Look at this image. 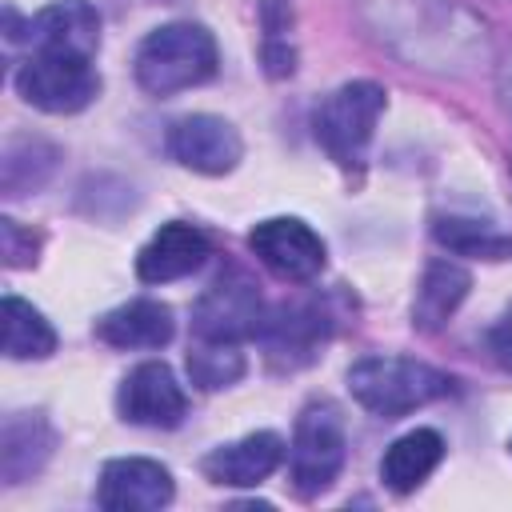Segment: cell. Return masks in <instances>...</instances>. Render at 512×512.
<instances>
[{"label": "cell", "instance_id": "1", "mask_svg": "<svg viewBox=\"0 0 512 512\" xmlns=\"http://www.w3.org/2000/svg\"><path fill=\"white\" fill-rule=\"evenodd\" d=\"M216 40L204 24H164L136 48V84L148 96H172L216 76Z\"/></svg>", "mask_w": 512, "mask_h": 512}, {"label": "cell", "instance_id": "2", "mask_svg": "<svg viewBox=\"0 0 512 512\" xmlns=\"http://www.w3.org/2000/svg\"><path fill=\"white\" fill-rule=\"evenodd\" d=\"M348 392L372 416L396 420L452 392V380L424 360L408 356H364L348 368Z\"/></svg>", "mask_w": 512, "mask_h": 512}, {"label": "cell", "instance_id": "3", "mask_svg": "<svg viewBox=\"0 0 512 512\" xmlns=\"http://www.w3.org/2000/svg\"><path fill=\"white\" fill-rule=\"evenodd\" d=\"M388 104V92L372 80H352L340 84L336 92H328L316 108H312V136L316 144L340 164V168H360L376 132V120Z\"/></svg>", "mask_w": 512, "mask_h": 512}, {"label": "cell", "instance_id": "4", "mask_svg": "<svg viewBox=\"0 0 512 512\" xmlns=\"http://www.w3.org/2000/svg\"><path fill=\"white\" fill-rule=\"evenodd\" d=\"M96 56L88 52H68V48H32V56L16 68V92L24 104L64 116L80 112L96 100L100 76H96Z\"/></svg>", "mask_w": 512, "mask_h": 512}, {"label": "cell", "instance_id": "5", "mask_svg": "<svg viewBox=\"0 0 512 512\" xmlns=\"http://www.w3.org/2000/svg\"><path fill=\"white\" fill-rule=\"evenodd\" d=\"M344 424L328 404H308L296 420L292 444H288V480L296 496H320L332 488V480L344 468Z\"/></svg>", "mask_w": 512, "mask_h": 512}, {"label": "cell", "instance_id": "6", "mask_svg": "<svg viewBox=\"0 0 512 512\" xmlns=\"http://www.w3.org/2000/svg\"><path fill=\"white\" fill-rule=\"evenodd\" d=\"M264 316L268 312H264L256 284L240 268H228L192 304V332L200 340H236L240 344L244 336L260 332Z\"/></svg>", "mask_w": 512, "mask_h": 512}, {"label": "cell", "instance_id": "7", "mask_svg": "<svg viewBox=\"0 0 512 512\" xmlns=\"http://www.w3.org/2000/svg\"><path fill=\"white\" fill-rule=\"evenodd\" d=\"M248 248L272 276H280L288 284H304V280L320 276V268H324V240L296 216L260 220L248 232Z\"/></svg>", "mask_w": 512, "mask_h": 512}, {"label": "cell", "instance_id": "8", "mask_svg": "<svg viewBox=\"0 0 512 512\" xmlns=\"http://www.w3.org/2000/svg\"><path fill=\"white\" fill-rule=\"evenodd\" d=\"M116 408L128 424L140 428H176L188 416V396L172 368L164 360H144L136 364L116 392Z\"/></svg>", "mask_w": 512, "mask_h": 512}, {"label": "cell", "instance_id": "9", "mask_svg": "<svg viewBox=\"0 0 512 512\" xmlns=\"http://www.w3.org/2000/svg\"><path fill=\"white\" fill-rule=\"evenodd\" d=\"M168 152H172V160H180L184 168H192L200 176H224L240 164L244 144H240V132L224 116L192 112L168 128Z\"/></svg>", "mask_w": 512, "mask_h": 512}, {"label": "cell", "instance_id": "10", "mask_svg": "<svg viewBox=\"0 0 512 512\" xmlns=\"http://www.w3.org/2000/svg\"><path fill=\"white\" fill-rule=\"evenodd\" d=\"M172 472L144 456H120L100 468L96 504L108 512H156L172 504Z\"/></svg>", "mask_w": 512, "mask_h": 512}, {"label": "cell", "instance_id": "11", "mask_svg": "<svg viewBox=\"0 0 512 512\" xmlns=\"http://www.w3.org/2000/svg\"><path fill=\"white\" fill-rule=\"evenodd\" d=\"M212 256V244L208 236L196 228V224H184V220H168L152 232V240L140 248L136 256V276L144 284H168V280H180L188 272H196L204 260Z\"/></svg>", "mask_w": 512, "mask_h": 512}, {"label": "cell", "instance_id": "12", "mask_svg": "<svg viewBox=\"0 0 512 512\" xmlns=\"http://www.w3.org/2000/svg\"><path fill=\"white\" fill-rule=\"evenodd\" d=\"M284 460V440L276 432H248L244 440L220 444L204 456V476L212 484H228V488H252L260 480H268Z\"/></svg>", "mask_w": 512, "mask_h": 512}, {"label": "cell", "instance_id": "13", "mask_svg": "<svg viewBox=\"0 0 512 512\" xmlns=\"http://www.w3.org/2000/svg\"><path fill=\"white\" fill-rule=\"evenodd\" d=\"M12 40H28L32 48H68V52H88L96 56L100 48V16L88 0H56L48 8H40L24 32H16Z\"/></svg>", "mask_w": 512, "mask_h": 512}, {"label": "cell", "instance_id": "14", "mask_svg": "<svg viewBox=\"0 0 512 512\" xmlns=\"http://www.w3.org/2000/svg\"><path fill=\"white\" fill-rule=\"evenodd\" d=\"M56 448V432L44 412H8L0 428V476L4 484L32 480Z\"/></svg>", "mask_w": 512, "mask_h": 512}, {"label": "cell", "instance_id": "15", "mask_svg": "<svg viewBox=\"0 0 512 512\" xmlns=\"http://www.w3.org/2000/svg\"><path fill=\"white\" fill-rule=\"evenodd\" d=\"M256 336L264 340L272 360L296 368L316 356V344L324 340V316L312 304H280L264 316Z\"/></svg>", "mask_w": 512, "mask_h": 512}, {"label": "cell", "instance_id": "16", "mask_svg": "<svg viewBox=\"0 0 512 512\" xmlns=\"http://www.w3.org/2000/svg\"><path fill=\"white\" fill-rule=\"evenodd\" d=\"M172 308L160 300H128L96 320V336L112 348H164L172 340Z\"/></svg>", "mask_w": 512, "mask_h": 512}, {"label": "cell", "instance_id": "17", "mask_svg": "<svg viewBox=\"0 0 512 512\" xmlns=\"http://www.w3.org/2000/svg\"><path fill=\"white\" fill-rule=\"evenodd\" d=\"M472 276L468 268H460L456 260L440 256L424 268L420 284H416V300H412V328L420 332H436L448 324V316L460 308V300L468 296Z\"/></svg>", "mask_w": 512, "mask_h": 512}, {"label": "cell", "instance_id": "18", "mask_svg": "<svg viewBox=\"0 0 512 512\" xmlns=\"http://www.w3.org/2000/svg\"><path fill=\"white\" fill-rule=\"evenodd\" d=\"M440 456H444V436L436 428H412V432H404L400 440L388 444V452L380 460V480L400 496L416 492L432 476Z\"/></svg>", "mask_w": 512, "mask_h": 512}, {"label": "cell", "instance_id": "19", "mask_svg": "<svg viewBox=\"0 0 512 512\" xmlns=\"http://www.w3.org/2000/svg\"><path fill=\"white\" fill-rule=\"evenodd\" d=\"M0 324H4V356L8 360H44L56 352V332L52 324L20 296H4L0 304Z\"/></svg>", "mask_w": 512, "mask_h": 512}, {"label": "cell", "instance_id": "20", "mask_svg": "<svg viewBox=\"0 0 512 512\" xmlns=\"http://www.w3.org/2000/svg\"><path fill=\"white\" fill-rule=\"evenodd\" d=\"M56 160H60V152L52 144L36 140V136L32 140H8L4 144V160H0V184H4V192L8 196H24V192L40 188L52 176Z\"/></svg>", "mask_w": 512, "mask_h": 512}, {"label": "cell", "instance_id": "21", "mask_svg": "<svg viewBox=\"0 0 512 512\" xmlns=\"http://www.w3.org/2000/svg\"><path fill=\"white\" fill-rule=\"evenodd\" d=\"M188 376L196 388L216 392L244 376V352L236 340H200L188 348Z\"/></svg>", "mask_w": 512, "mask_h": 512}, {"label": "cell", "instance_id": "22", "mask_svg": "<svg viewBox=\"0 0 512 512\" xmlns=\"http://www.w3.org/2000/svg\"><path fill=\"white\" fill-rule=\"evenodd\" d=\"M432 232H436V240L448 244V252H456V256H484V260H508V256H512V240L500 236L492 224H480V220L440 216Z\"/></svg>", "mask_w": 512, "mask_h": 512}, {"label": "cell", "instance_id": "23", "mask_svg": "<svg viewBox=\"0 0 512 512\" xmlns=\"http://www.w3.org/2000/svg\"><path fill=\"white\" fill-rule=\"evenodd\" d=\"M0 248H4V264H8V268H28V264L36 260L40 240H36L32 232H24L12 216H4V220H0Z\"/></svg>", "mask_w": 512, "mask_h": 512}, {"label": "cell", "instance_id": "24", "mask_svg": "<svg viewBox=\"0 0 512 512\" xmlns=\"http://www.w3.org/2000/svg\"><path fill=\"white\" fill-rule=\"evenodd\" d=\"M292 60H296V52H292L288 40H268L264 44V64H268L272 76H288L292 72Z\"/></svg>", "mask_w": 512, "mask_h": 512}, {"label": "cell", "instance_id": "25", "mask_svg": "<svg viewBox=\"0 0 512 512\" xmlns=\"http://www.w3.org/2000/svg\"><path fill=\"white\" fill-rule=\"evenodd\" d=\"M488 348H492V356H496L504 368H512V312L488 332Z\"/></svg>", "mask_w": 512, "mask_h": 512}, {"label": "cell", "instance_id": "26", "mask_svg": "<svg viewBox=\"0 0 512 512\" xmlns=\"http://www.w3.org/2000/svg\"><path fill=\"white\" fill-rule=\"evenodd\" d=\"M500 96H504V108L512 112V52H508V60L500 64Z\"/></svg>", "mask_w": 512, "mask_h": 512}]
</instances>
